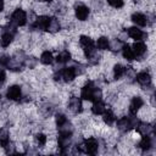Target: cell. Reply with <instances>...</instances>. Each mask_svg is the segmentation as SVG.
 Listing matches in <instances>:
<instances>
[{"label":"cell","mask_w":156,"mask_h":156,"mask_svg":"<svg viewBox=\"0 0 156 156\" xmlns=\"http://www.w3.org/2000/svg\"><path fill=\"white\" fill-rule=\"evenodd\" d=\"M72 9H73L74 18H76L77 21H79V22H85V21L89 20L91 11H90V9H89V6H88L87 4L82 2V1H77Z\"/></svg>","instance_id":"6da1fadb"},{"label":"cell","mask_w":156,"mask_h":156,"mask_svg":"<svg viewBox=\"0 0 156 156\" xmlns=\"http://www.w3.org/2000/svg\"><path fill=\"white\" fill-rule=\"evenodd\" d=\"M9 23L20 28L27 26V11H24L21 7H17L9 17Z\"/></svg>","instance_id":"7a4b0ae2"},{"label":"cell","mask_w":156,"mask_h":156,"mask_svg":"<svg viewBox=\"0 0 156 156\" xmlns=\"http://www.w3.org/2000/svg\"><path fill=\"white\" fill-rule=\"evenodd\" d=\"M139 121L143 122H149V123H155V107L150 106L149 104H144L135 113Z\"/></svg>","instance_id":"3957f363"},{"label":"cell","mask_w":156,"mask_h":156,"mask_svg":"<svg viewBox=\"0 0 156 156\" xmlns=\"http://www.w3.org/2000/svg\"><path fill=\"white\" fill-rule=\"evenodd\" d=\"M134 82L140 87V89H143V88H146L154 84V76L147 69H143V71L136 72Z\"/></svg>","instance_id":"277c9868"},{"label":"cell","mask_w":156,"mask_h":156,"mask_svg":"<svg viewBox=\"0 0 156 156\" xmlns=\"http://www.w3.org/2000/svg\"><path fill=\"white\" fill-rule=\"evenodd\" d=\"M5 98L13 102H20L22 99V89L21 84H10L5 89Z\"/></svg>","instance_id":"5b68a950"},{"label":"cell","mask_w":156,"mask_h":156,"mask_svg":"<svg viewBox=\"0 0 156 156\" xmlns=\"http://www.w3.org/2000/svg\"><path fill=\"white\" fill-rule=\"evenodd\" d=\"M83 151L88 155H95L99 152V139L96 136L84 138L83 140Z\"/></svg>","instance_id":"8992f818"},{"label":"cell","mask_w":156,"mask_h":156,"mask_svg":"<svg viewBox=\"0 0 156 156\" xmlns=\"http://www.w3.org/2000/svg\"><path fill=\"white\" fill-rule=\"evenodd\" d=\"M129 20L132 22L133 26L140 27V28H146L147 27V16L145 12H140V11H134L129 15Z\"/></svg>","instance_id":"52a82bcc"},{"label":"cell","mask_w":156,"mask_h":156,"mask_svg":"<svg viewBox=\"0 0 156 156\" xmlns=\"http://www.w3.org/2000/svg\"><path fill=\"white\" fill-rule=\"evenodd\" d=\"M128 35H129V39H132L133 41H136V40H145L146 37H147V32H145L143 28L140 27H136V26H129L128 28H126Z\"/></svg>","instance_id":"ba28073f"},{"label":"cell","mask_w":156,"mask_h":156,"mask_svg":"<svg viewBox=\"0 0 156 156\" xmlns=\"http://www.w3.org/2000/svg\"><path fill=\"white\" fill-rule=\"evenodd\" d=\"M145 99L139 94V95H134L129 99V105H128V113L129 115H135L136 111L145 104Z\"/></svg>","instance_id":"9c48e42d"},{"label":"cell","mask_w":156,"mask_h":156,"mask_svg":"<svg viewBox=\"0 0 156 156\" xmlns=\"http://www.w3.org/2000/svg\"><path fill=\"white\" fill-rule=\"evenodd\" d=\"M39 62L40 65H44V66H51L55 62V52L49 49L43 50L39 56Z\"/></svg>","instance_id":"30bf717a"},{"label":"cell","mask_w":156,"mask_h":156,"mask_svg":"<svg viewBox=\"0 0 156 156\" xmlns=\"http://www.w3.org/2000/svg\"><path fill=\"white\" fill-rule=\"evenodd\" d=\"M61 29H62V27H61V21H60V18H58L57 16H50L49 24H48V28H46V33L56 34V33H58Z\"/></svg>","instance_id":"8fae6325"},{"label":"cell","mask_w":156,"mask_h":156,"mask_svg":"<svg viewBox=\"0 0 156 156\" xmlns=\"http://www.w3.org/2000/svg\"><path fill=\"white\" fill-rule=\"evenodd\" d=\"M13 40H15V34H12V33H10V32L4 29L2 33L0 34V48L1 49L9 48L12 44Z\"/></svg>","instance_id":"7c38bea8"},{"label":"cell","mask_w":156,"mask_h":156,"mask_svg":"<svg viewBox=\"0 0 156 156\" xmlns=\"http://www.w3.org/2000/svg\"><path fill=\"white\" fill-rule=\"evenodd\" d=\"M108 108V106L106 105V102L104 100H99V101H93V105H91V108H90V112L93 115H96V116H101L106 110Z\"/></svg>","instance_id":"4fadbf2b"},{"label":"cell","mask_w":156,"mask_h":156,"mask_svg":"<svg viewBox=\"0 0 156 156\" xmlns=\"http://www.w3.org/2000/svg\"><path fill=\"white\" fill-rule=\"evenodd\" d=\"M119 55H121V58L126 62H132L134 60V54L132 51V48H130V44H123L121 51H119Z\"/></svg>","instance_id":"5bb4252c"},{"label":"cell","mask_w":156,"mask_h":156,"mask_svg":"<svg viewBox=\"0 0 156 156\" xmlns=\"http://www.w3.org/2000/svg\"><path fill=\"white\" fill-rule=\"evenodd\" d=\"M101 119L104 122V124L106 126H115V122L117 119V116L115 115V112L112 111L111 107H108L102 115H101Z\"/></svg>","instance_id":"9a60e30c"},{"label":"cell","mask_w":156,"mask_h":156,"mask_svg":"<svg viewBox=\"0 0 156 156\" xmlns=\"http://www.w3.org/2000/svg\"><path fill=\"white\" fill-rule=\"evenodd\" d=\"M108 43H110V38L107 35H104V34L95 39V46L100 51H107L108 50Z\"/></svg>","instance_id":"2e32d148"},{"label":"cell","mask_w":156,"mask_h":156,"mask_svg":"<svg viewBox=\"0 0 156 156\" xmlns=\"http://www.w3.org/2000/svg\"><path fill=\"white\" fill-rule=\"evenodd\" d=\"M11 140L10 138V129L7 126H1L0 127V146H5L9 141Z\"/></svg>","instance_id":"e0dca14e"},{"label":"cell","mask_w":156,"mask_h":156,"mask_svg":"<svg viewBox=\"0 0 156 156\" xmlns=\"http://www.w3.org/2000/svg\"><path fill=\"white\" fill-rule=\"evenodd\" d=\"M122 46H123V43H122L121 40H118L117 38H110L108 51H111V52H113V54H119Z\"/></svg>","instance_id":"ac0fdd59"},{"label":"cell","mask_w":156,"mask_h":156,"mask_svg":"<svg viewBox=\"0 0 156 156\" xmlns=\"http://www.w3.org/2000/svg\"><path fill=\"white\" fill-rule=\"evenodd\" d=\"M106 4L115 9V10H118V9H122L124 6V1L123 0H106Z\"/></svg>","instance_id":"d6986e66"},{"label":"cell","mask_w":156,"mask_h":156,"mask_svg":"<svg viewBox=\"0 0 156 156\" xmlns=\"http://www.w3.org/2000/svg\"><path fill=\"white\" fill-rule=\"evenodd\" d=\"M7 79V72L5 68H0V85H5Z\"/></svg>","instance_id":"ffe728a7"},{"label":"cell","mask_w":156,"mask_h":156,"mask_svg":"<svg viewBox=\"0 0 156 156\" xmlns=\"http://www.w3.org/2000/svg\"><path fill=\"white\" fill-rule=\"evenodd\" d=\"M4 9H5V0H0V13L4 12Z\"/></svg>","instance_id":"44dd1931"}]
</instances>
